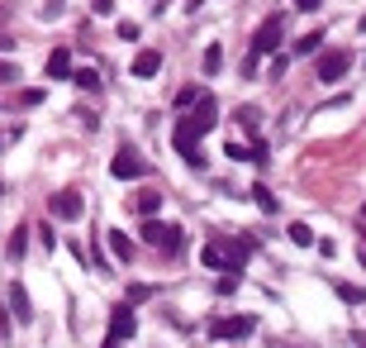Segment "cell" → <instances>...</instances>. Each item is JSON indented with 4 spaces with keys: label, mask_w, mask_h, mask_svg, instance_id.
<instances>
[{
    "label": "cell",
    "mask_w": 366,
    "mask_h": 348,
    "mask_svg": "<svg viewBox=\"0 0 366 348\" xmlns=\"http://www.w3.org/2000/svg\"><path fill=\"white\" fill-rule=\"evenodd\" d=\"M200 124H195V119H190V115H185V119H176V129H171V143H176V153H181L185 162H190V167H200V172H205V153H200Z\"/></svg>",
    "instance_id": "obj_1"
},
{
    "label": "cell",
    "mask_w": 366,
    "mask_h": 348,
    "mask_svg": "<svg viewBox=\"0 0 366 348\" xmlns=\"http://www.w3.org/2000/svg\"><path fill=\"white\" fill-rule=\"evenodd\" d=\"M143 243H153L162 253H181V229L176 224H162V219H143Z\"/></svg>",
    "instance_id": "obj_2"
},
{
    "label": "cell",
    "mask_w": 366,
    "mask_h": 348,
    "mask_svg": "<svg viewBox=\"0 0 366 348\" xmlns=\"http://www.w3.org/2000/svg\"><path fill=\"white\" fill-rule=\"evenodd\" d=\"M133 329H138L133 300H119V305L109 310V339H105V348H119V339H133Z\"/></svg>",
    "instance_id": "obj_3"
},
{
    "label": "cell",
    "mask_w": 366,
    "mask_h": 348,
    "mask_svg": "<svg viewBox=\"0 0 366 348\" xmlns=\"http://www.w3.org/2000/svg\"><path fill=\"white\" fill-rule=\"evenodd\" d=\"M281 38H286V24H281V15L261 20V24H257V34H252V57H271Z\"/></svg>",
    "instance_id": "obj_4"
},
{
    "label": "cell",
    "mask_w": 366,
    "mask_h": 348,
    "mask_svg": "<svg viewBox=\"0 0 366 348\" xmlns=\"http://www.w3.org/2000/svg\"><path fill=\"white\" fill-rule=\"evenodd\" d=\"M109 177H119V182H138V177H148V162L138 158L133 148H119L114 162H109Z\"/></svg>",
    "instance_id": "obj_5"
},
{
    "label": "cell",
    "mask_w": 366,
    "mask_h": 348,
    "mask_svg": "<svg viewBox=\"0 0 366 348\" xmlns=\"http://www.w3.org/2000/svg\"><path fill=\"white\" fill-rule=\"evenodd\" d=\"M257 329L252 315H229V320H209V339H247Z\"/></svg>",
    "instance_id": "obj_6"
},
{
    "label": "cell",
    "mask_w": 366,
    "mask_h": 348,
    "mask_svg": "<svg viewBox=\"0 0 366 348\" xmlns=\"http://www.w3.org/2000/svg\"><path fill=\"white\" fill-rule=\"evenodd\" d=\"M347 67H352V53H342V48H328V53L319 57V81H342L347 77Z\"/></svg>",
    "instance_id": "obj_7"
},
{
    "label": "cell",
    "mask_w": 366,
    "mask_h": 348,
    "mask_svg": "<svg viewBox=\"0 0 366 348\" xmlns=\"http://www.w3.org/2000/svg\"><path fill=\"white\" fill-rule=\"evenodd\" d=\"M48 210L57 215V219H81V215H86V201H81V191H57L48 201Z\"/></svg>",
    "instance_id": "obj_8"
},
{
    "label": "cell",
    "mask_w": 366,
    "mask_h": 348,
    "mask_svg": "<svg viewBox=\"0 0 366 348\" xmlns=\"http://www.w3.org/2000/svg\"><path fill=\"white\" fill-rule=\"evenodd\" d=\"M190 119H195V124H200V134H209V129H214V124H219V101H214V96H195V110H190Z\"/></svg>",
    "instance_id": "obj_9"
},
{
    "label": "cell",
    "mask_w": 366,
    "mask_h": 348,
    "mask_svg": "<svg viewBox=\"0 0 366 348\" xmlns=\"http://www.w3.org/2000/svg\"><path fill=\"white\" fill-rule=\"evenodd\" d=\"M10 305H15V320L20 324H33V300H29L24 282H10Z\"/></svg>",
    "instance_id": "obj_10"
},
{
    "label": "cell",
    "mask_w": 366,
    "mask_h": 348,
    "mask_svg": "<svg viewBox=\"0 0 366 348\" xmlns=\"http://www.w3.org/2000/svg\"><path fill=\"white\" fill-rule=\"evenodd\" d=\"M157 72H162V53L157 48H143L133 57V77H157Z\"/></svg>",
    "instance_id": "obj_11"
},
{
    "label": "cell",
    "mask_w": 366,
    "mask_h": 348,
    "mask_svg": "<svg viewBox=\"0 0 366 348\" xmlns=\"http://www.w3.org/2000/svg\"><path fill=\"white\" fill-rule=\"evenodd\" d=\"M48 77L52 81H67V77H72V53H67V48H52V53H48Z\"/></svg>",
    "instance_id": "obj_12"
},
{
    "label": "cell",
    "mask_w": 366,
    "mask_h": 348,
    "mask_svg": "<svg viewBox=\"0 0 366 348\" xmlns=\"http://www.w3.org/2000/svg\"><path fill=\"white\" fill-rule=\"evenodd\" d=\"M200 258H205V268H214V272L229 268V248H224V243H205V248H200Z\"/></svg>",
    "instance_id": "obj_13"
},
{
    "label": "cell",
    "mask_w": 366,
    "mask_h": 348,
    "mask_svg": "<svg viewBox=\"0 0 366 348\" xmlns=\"http://www.w3.org/2000/svg\"><path fill=\"white\" fill-rule=\"evenodd\" d=\"M333 291H338L342 305H366V291L362 287H352V282H333Z\"/></svg>",
    "instance_id": "obj_14"
},
{
    "label": "cell",
    "mask_w": 366,
    "mask_h": 348,
    "mask_svg": "<svg viewBox=\"0 0 366 348\" xmlns=\"http://www.w3.org/2000/svg\"><path fill=\"white\" fill-rule=\"evenodd\" d=\"M105 239H109V248H114V258H119V263H129V258H133V243L124 239V229H109Z\"/></svg>",
    "instance_id": "obj_15"
},
{
    "label": "cell",
    "mask_w": 366,
    "mask_h": 348,
    "mask_svg": "<svg viewBox=\"0 0 366 348\" xmlns=\"http://www.w3.org/2000/svg\"><path fill=\"white\" fill-rule=\"evenodd\" d=\"M162 201H167L162 191H143V196H138V215H143V219H153V215L162 210Z\"/></svg>",
    "instance_id": "obj_16"
},
{
    "label": "cell",
    "mask_w": 366,
    "mask_h": 348,
    "mask_svg": "<svg viewBox=\"0 0 366 348\" xmlns=\"http://www.w3.org/2000/svg\"><path fill=\"white\" fill-rule=\"evenodd\" d=\"M72 86H81V91H100V77H96V72H91V67H72Z\"/></svg>",
    "instance_id": "obj_17"
},
{
    "label": "cell",
    "mask_w": 366,
    "mask_h": 348,
    "mask_svg": "<svg viewBox=\"0 0 366 348\" xmlns=\"http://www.w3.org/2000/svg\"><path fill=\"white\" fill-rule=\"evenodd\" d=\"M252 196H257V210H261V215H276V210H281V201H276L271 191L261 187V182H257V187H252Z\"/></svg>",
    "instance_id": "obj_18"
},
{
    "label": "cell",
    "mask_w": 366,
    "mask_h": 348,
    "mask_svg": "<svg viewBox=\"0 0 366 348\" xmlns=\"http://www.w3.org/2000/svg\"><path fill=\"white\" fill-rule=\"evenodd\" d=\"M238 287H243V268H224V277H219V296H234Z\"/></svg>",
    "instance_id": "obj_19"
},
{
    "label": "cell",
    "mask_w": 366,
    "mask_h": 348,
    "mask_svg": "<svg viewBox=\"0 0 366 348\" xmlns=\"http://www.w3.org/2000/svg\"><path fill=\"white\" fill-rule=\"evenodd\" d=\"M319 43H323V34H319V29H310V34H300V38H295V53H300V57H310Z\"/></svg>",
    "instance_id": "obj_20"
},
{
    "label": "cell",
    "mask_w": 366,
    "mask_h": 348,
    "mask_svg": "<svg viewBox=\"0 0 366 348\" xmlns=\"http://www.w3.org/2000/svg\"><path fill=\"white\" fill-rule=\"evenodd\" d=\"M29 234H33L29 224H20V229L10 234V258H24V248H29Z\"/></svg>",
    "instance_id": "obj_21"
},
{
    "label": "cell",
    "mask_w": 366,
    "mask_h": 348,
    "mask_svg": "<svg viewBox=\"0 0 366 348\" xmlns=\"http://www.w3.org/2000/svg\"><path fill=\"white\" fill-rule=\"evenodd\" d=\"M238 119H243V129H247V134H257V124H261V110H257V106H243V110H238Z\"/></svg>",
    "instance_id": "obj_22"
},
{
    "label": "cell",
    "mask_w": 366,
    "mask_h": 348,
    "mask_svg": "<svg viewBox=\"0 0 366 348\" xmlns=\"http://www.w3.org/2000/svg\"><path fill=\"white\" fill-rule=\"evenodd\" d=\"M219 67H224V48H219V43H209V48H205V72L214 77Z\"/></svg>",
    "instance_id": "obj_23"
},
{
    "label": "cell",
    "mask_w": 366,
    "mask_h": 348,
    "mask_svg": "<svg viewBox=\"0 0 366 348\" xmlns=\"http://www.w3.org/2000/svg\"><path fill=\"white\" fill-rule=\"evenodd\" d=\"M62 10H67V0H43L38 5V20H62Z\"/></svg>",
    "instance_id": "obj_24"
},
{
    "label": "cell",
    "mask_w": 366,
    "mask_h": 348,
    "mask_svg": "<svg viewBox=\"0 0 366 348\" xmlns=\"http://www.w3.org/2000/svg\"><path fill=\"white\" fill-rule=\"evenodd\" d=\"M290 243L310 248V243H314V229H310V224H290Z\"/></svg>",
    "instance_id": "obj_25"
},
{
    "label": "cell",
    "mask_w": 366,
    "mask_h": 348,
    "mask_svg": "<svg viewBox=\"0 0 366 348\" xmlns=\"http://www.w3.org/2000/svg\"><path fill=\"white\" fill-rule=\"evenodd\" d=\"M224 153H229L234 162H252V148H247V143H238V138L229 143V148H224Z\"/></svg>",
    "instance_id": "obj_26"
},
{
    "label": "cell",
    "mask_w": 366,
    "mask_h": 348,
    "mask_svg": "<svg viewBox=\"0 0 366 348\" xmlns=\"http://www.w3.org/2000/svg\"><path fill=\"white\" fill-rule=\"evenodd\" d=\"M15 81H20V67H15V62H5V57H0V86H15Z\"/></svg>",
    "instance_id": "obj_27"
},
{
    "label": "cell",
    "mask_w": 366,
    "mask_h": 348,
    "mask_svg": "<svg viewBox=\"0 0 366 348\" xmlns=\"http://www.w3.org/2000/svg\"><path fill=\"white\" fill-rule=\"evenodd\" d=\"M195 96H200V86H181L176 91V106H195Z\"/></svg>",
    "instance_id": "obj_28"
},
{
    "label": "cell",
    "mask_w": 366,
    "mask_h": 348,
    "mask_svg": "<svg viewBox=\"0 0 366 348\" xmlns=\"http://www.w3.org/2000/svg\"><path fill=\"white\" fill-rule=\"evenodd\" d=\"M38 239H43V248H48V253H52V248H57V234H52L48 224H43V229H38Z\"/></svg>",
    "instance_id": "obj_29"
},
{
    "label": "cell",
    "mask_w": 366,
    "mask_h": 348,
    "mask_svg": "<svg viewBox=\"0 0 366 348\" xmlns=\"http://www.w3.org/2000/svg\"><path fill=\"white\" fill-rule=\"evenodd\" d=\"M148 296H153V287H143V282H138V287H129V300H148Z\"/></svg>",
    "instance_id": "obj_30"
},
{
    "label": "cell",
    "mask_w": 366,
    "mask_h": 348,
    "mask_svg": "<svg viewBox=\"0 0 366 348\" xmlns=\"http://www.w3.org/2000/svg\"><path fill=\"white\" fill-rule=\"evenodd\" d=\"M91 10H96V15H109V10H114V0H91Z\"/></svg>",
    "instance_id": "obj_31"
},
{
    "label": "cell",
    "mask_w": 366,
    "mask_h": 348,
    "mask_svg": "<svg viewBox=\"0 0 366 348\" xmlns=\"http://www.w3.org/2000/svg\"><path fill=\"white\" fill-rule=\"evenodd\" d=\"M295 10H305V15H310V10H319V0H295Z\"/></svg>",
    "instance_id": "obj_32"
},
{
    "label": "cell",
    "mask_w": 366,
    "mask_h": 348,
    "mask_svg": "<svg viewBox=\"0 0 366 348\" xmlns=\"http://www.w3.org/2000/svg\"><path fill=\"white\" fill-rule=\"evenodd\" d=\"M200 5H205V0H185V10H190V15H200Z\"/></svg>",
    "instance_id": "obj_33"
},
{
    "label": "cell",
    "mask_w": 366,
    "mask_h": 348,
    "mask_svg": "<svg viewBox=\"0 0 366 348\" xmlns=\"http://www.w3.org/2000/svg\"><path fill=\"white\" fill-rule=\"evenodd\" d=\"M10 48H15V43H10V38H5V34H0V53H10Z\"/></svg>",
    "instance_id": "obj_34"
},
{
    "label": "cell",
    "mask_w": 366,
    "mask_h": 348,
    "mask_svg": "<svg viewBox=\"0 0 366 348\" xmlns=\"http://www.w3.org/2000/svg\"><path fill=\"white\" fill-rule=\"evenodd\" d=\"M0 148H5V134H0Z\"/></svg>",
    "instance_id": "obj_35"
},
{
    "label": "cell",
    "mask_w": 366,
    "mask_h": 348,
    "mask_svg": "<svg viewBox=\"0 0 366 348\" xmlns=\"http://www.w3.org/2000/svg\"><path fill=\"white\" fill-rule=\"evenodd\" d=\"M162 5H167V0H162ZM162 5H157V10H162Z\"/></svg>",
    "instance_id": "obj_36"
}]
</instances>
